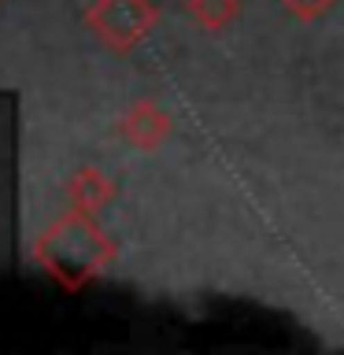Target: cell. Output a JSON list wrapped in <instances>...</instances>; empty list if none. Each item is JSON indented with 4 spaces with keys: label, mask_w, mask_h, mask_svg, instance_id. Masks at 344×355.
<instances>
[{
    "label": "cell",
    "mask_w": 344,
    "mask_h": 355,
    "mask_svg": "<svg viewBox=\"0 0 344 355\" xmlns=\"http://www.w3.org/2000/svg\"><path fill=\"white\" fill-rule=\"evenodd\" d=\"M30 255L60 288L78 293V288H85L93 277L111 270L119 248H115V241H111V233L100 230L96 215L67 207L63 215H55L49 226L33 237Z\"/></svg>",
    "instance_id": "obj_1"
},
{
    "label": "cell",
    "mask_w": 344,
    "mask_h": 355,
    "mask_svg": "<svg viewBox=\"0 0 344 355\" xmlns=\"http://www.w3.org/2000/svg\"><path fill=\"white\" fill-rule=\"evenodd\" d=\"M241 4L244 0H185V15L193 19L200 30L218 33L241 15Z\"/></svg>",
    "instance_id": "obj_5"
},
{
    "label": "cell",
    "mask_w": 344,
    "mask_h": 355,
    "mask_svg": "<svg viewBox=\"0 0 344 355\" xmlns=\"http://www.w3.org/2000/svg\"><path fill=\"white\" fill-rule=\"evenodd\" d=\"M115 193H119L115 178H111L108 171H100V166H93V163L78 166V171L67 178V200H71V207L85 211V215L108 211Z\"/></svg>",
    "instance_id": "obj_4"
},
{
    "label": "cell",
    "mask_w": 344,
    "mask_h": 355,
    "mask_svg": "<svg viewBox=\"0 0 344 355\" xmlns=\"http://www.w3.org/2000/svg\"><path fill=\"white\" fill-rule=\"evenodd\" d=\"M171 133H174V115L155 104L152 96L133 100L119 122V137L137 152H155L160 144L171 141Z\"/></svg>",
    "instance_id": "obj_3"
},
{
    "label": "cell",
    "mask_w": 344,
    "mask_h": 355,
    "mask_svg": "<svg viewBox=\"0 0 344 355\" xmlns=\"http://www.w3.org/2000/svg\"><path fill=\"white\" fill-rule=\"evenodd\" d=\"M333 4L337 0H282V8L293 15L296 22H318V19H326Z\"/></svg>",
    "instance_id": "obj_6"
},
{
    "label": "cell",
    "mask_w": 344,
    "mask_h": 355,
    "mask_svg": "<svg viewBox=\"0 0 344 355\" xmlns=\"http://www.w3.org/2000/svg\"><path fill=\"white\" fill-rule=\"evenodd\" d=\"M85 30L111 52H133L160 22V4L152 0H93L85 8Z\"/></svg>",
    "instance_id": "obj_2"
}]
</instances>
